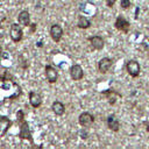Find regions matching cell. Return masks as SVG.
Returning <instances> with one entry per match:
<instances>
[{
	"label": "cell",
	"mask_w": 149,
	"mask_h": 149,
	"mask_svg": "<svg viewBox=\"0 0 149 149\" xmlns=\"http://www.w3.org/2000/svg\"><path fill=\"white\" fill-rule=\"evenodd\" d=\"M9 36L14 43H19L23 37V30L19 23H12L9 28Z\"/></svg>",
	"instance_id": "cell-1"
},
{
	"label": "cell",
	"mask_w": 149,
	"mask_h": 149,
	"mask_svg": "<svg viewBox=\"0 0 149 149\" xmlns=\"http://www.w3.org/2000/svg\"><path fill=\"white\" fill-rule=\"evenodd\" d=\"M19 137L21 140H28L30 142H33V136H31V133H30V129H29V125L27 121H22L20 122V132H19Z\"/></svg>",
	"instance_id": "cell-2"
},
{
	"label": "cell",
	"mask_w": 149,
	"mask_h": 149,
	"mask_svg": "<svg viewBox=\"0 0 149 149\" xmlns=\"http://www.w3.org/2000/svg\"><path fill=\"white\" fill-rule=\"evenodd\" d=\"M78 122H79V125L81 127L87 128V127L92 126V123L94 122V116L88 112H83L78 116Z\"/></svg>",
	"instance_id": "cell-3"
},
{
	"label": "cell",
	"mask_w": 149,
	"mask_h": 149,
	"mask_svg": "<svg viewBox=\"0 0 149 149\" xmlns=\"http://www.w3.org/2000/svg\"><path fill=\"white\" fill-rule=\"evenodd\" d=\"M63 36V28L58 23H54L50 27V37L52 38L54 42H59Z\"/></svg>",
	"instance_id": "cell-4"
},
{
	"label": "cell",
	"mask_w": 149,
	"mask_h": 149,
	"mask_svg": "<svg viewBox=\"0 0 149 149\" xmlns=\"http://www.w3.org/2000/svg\"><path fill=\"white\" fill-rule=\"evenodd\" d=\"M44 72H45V78H47V80H48L50 84H54V83L57 81V79H58V72H57V70H56L54 66H51V65H45Z\"/></svg>",
	"instance_id": "cell-5"
},
{
	"label": "cell",
	"mask_w": 149,
	"mask_h": 149,
	"mask_svg": "<svg viewBox=\"0 0 149 149\" xmlns=\"http://www.w3.org/2000/svg\"><path fill=\"white\" fill-rule=\"evenodd\" d=\"M114 26H115V28H116L118 30H120V31H122V33H128L129 27H130V23H129L123 16L120 15V16L116 17Z\"/></svg>",
	"instance_id": "cell-6"
},
{
	"label": "cell",
	"mask_w": 149,
	"mask_h": 149,
	"mask_svg": "<svg viewBox=\"0 0 149 149\" xmlns=\"http://www.w3.org/2000/svg\"><path fill=\"white\" fill-rule=\"evenodd\" d=\"M70 77L72 80H76V81L80 80L84 77V71L79 64H74L70 68Z\"/></svg>",
	"instance_id": "cell-7"
},
{
	"label": "cell",
	"mask_w": 149,
	"mask_h": 149,
	"mask_svg": "<svg viewBox=\"0 0 149 149\" xmlns=\"http://www.w3.org/2000/svg\"><path fill=\"white\" fill-rule=\"evenodd\" d=\"M29 104H30L31 107L38 108L42 105V97H41V94L37 93V92L30 91L29 92Z\"/></svg>",
	"instance_id": "cell-8"
},
{
	"label": "cell",
	"mask_w": 149,
	"mask_h": 149,
	"mask_svg": "<svg viewBox=\"0 0 149 149\" xmlns=\"http://www.w3.org/2000/svg\"><path fill=\"white\" fill-rule=\"evenodd\" d=\"M112 66V59L108 57H104L98 62V70L100 73H106Z\"/></svg>",
	"instance_id": "cell-9"
},
{
	"label": "cell",
	"mask_w": 149,
	"mask_h": 149,
	"mask_svg": "<svg viewBox=\"0 0 149 149\" xmlns=\"http://www.w3.org/2000/svg\"><path fill=\"white\" fill-rule=\"evenodd\" d=\"M126 68H127L128 73L132 77H137L139 76V73H140V65H139V63L136 61H129V62H127Z\"/></svg>",
	"instance_id": "cell-10"
},
{
	"label": "cell",
	"mask_w": 149,
	"mask_h": 149,
	"mask_svg": "<svg viewBox=\"0 0 149 149\" xmlns=\"http://www.w3.org/2000/svg\"><path fill=\"white\" fill-rule=\"evenodd\" d=\"M88 41H90L92 48L95 49V50H101V49L104 48V45H105V42H104L102 37L97 36V35H95V36H91V37H88Z\"/></svg>",
	"instance_id": "cell-11"
},
{
	"label": "cell",
	"mask_w": 149,
	"mask_h": 149,
	"mask_svg": "<svg viewBox=\"0 0 149 149\" xmlns=\"http://www.w3.org/2000/svg\"><path fill=\"white\" fill-rule=\"evenodd\" d=\"M17 20H19V23L27 27V26H30V14L27 9H23L19 13V16H17Z\"/></svg>",
	"instance_id": "cell-12"
},
{
	"label": "cell",
	"mask_w": 149,
	"mask_h": 149,
	"mask_svg": "<svg viewBox=\"0 0 149 149\" xmlns=\"http://www.w3.org/2000/svg\"><path fill=\"white\" fill-rule=\"evenodd\" d=\"M51 111L56 115L61 116V115H63L65 113V105L62 101H59V100H55L52 102V105H51Z\"/></svg>",
	"instance_id": "cell-13"
},
{
	"label": "cell",
	"mask_w": 149,
	"mask_h": 149,
	"mask_svg": "<svg viewBox=\"0 0 149 149\" xmlns=\"http://www.w3.org/2000/svg\"><path fill=\"white\" fill-rule=\"evenodd\" d=\"M107 127L113 130V132H118L119 128H120V123L118 121V119L114 116V115H109L107 118Z\"/></svg>",
	"instance_id": "cell-14"
},
{
	"label": "cell",
	"mask_w": 149,
	"mask_h": 149,
	"mask_svg": "<svg viewBox=\"0 0 149 149\" xmlns=\"http://www.w3.org/2000/svg\"><path fill=\"white\" fill-rule=\"evenodd\" d=\"M77 27L80 28V29H87L91 27V21L84 16V15H79L78 19H77Z\"/></svg>",
	"instance_id": "cell-15"
},
{
	"label": "cell",
	"mask_w": 149,
	"mask_h": 149,
	"mask_svg": "<svg viewBox=\"0 0 149 149\" xmlns=\"http://www.w3.org/2000/svg\"><path fill=\"white\" fill-rule=\"evenodd\" d=\"M105 93V95L107 97V99H108V101H109V104L111 105H114L115 104V101H116V92H114V91H112V90H109V91H105L104 92Z\"/></svg>",
	"instance_id": "cell-16"
},
{
	"label": "cell",
	"mask_w": 149,
	"mask_h": 149,
	"mask_svg": "<svg viewBox=\"0 0 149 149\" xmlns=\"http://www.w3.org/2000/svg\"><path fill=\"white\" fill-rule=\"evenodd\" d=\"M13 78H12V74H10V72L9 71H7V70H3L1 73H0V80L1 81H6V80H12Z\"/></svg>",
	"instance_id": "cell-17"
},
{
	"label": "cell",
	"mask_w": 149,
	"mask_h": 149,
	"mask_svg": "<svg viewBox=\"0 0 149 149\" xmlns=\"http://www.w3.org/2000/svg\"><path fill=\"white\" fill-rule=\"evenodd\" d=\"M16 119H17L19 122H22V121L24 120V113H23L22 109H19V111H17V113H16Z\"/></svg>",
	"instance_id": "cell-18"
},
{
	"label": "cell",
	"mask_w": 149,
	"mask_h": 149,
	"mask_svg": "<svg viewBox=\"0 0 149 149\" xmlns=\"http://www.w3.org/2000/svg\"><path fill=\"white\" fill-rule=\"evenodd\" d=\"M121 7L123 9H128L130 7V0H121Z\"/></svg>",
	"instance_id": "cell-19"
},
{
	"label": "cell",
	"mask_w": 149,
	"mask_h": 149,
	"mask_svg": "<svg viewBox=\"0 0 149 149\" xmlns=\"http://www.w3.org/2000/svg\"><path fill=\"white\" fill-rule=\"evenodd\" d=\"M19 62H20V65H21V68H22V69H27L28 63L24 61V58H23L22 56H20V57H19Z\"/></svg>",
	"instance_id": "cell-20"
},
{
	"label": "cell",
	"mask_w": 149,
	"mask_h": 149,
	"mask_svg": "<svg viewBox=\"0 0 149 149\" xmlns=\"http://www.w3.org/2000/svg\"><path fill=\"white\" fill-rule=\"evenodd\" d=\"M105 1H106V5H107L108 7H113L116 0H105Z\"/></svg>",
	"instance_id": "cell-21"
},
{
	"label": "cell",
	"mask_w": 149,
	"mask_h": 149,
	"mask_svg": "<svg viewBox=\"0 0 149 149\" xmlns=\"http://www.w3.org/2000/svg\"><path fill=\"white\" fill-rule=\"evenodd\" d=\"M30 27H31V33H34L35 31V28H36V24L33 23V24H30Z\"/></svg>",
	"instance_id": "cell-22"
},
{
	"label": "cell",
	"mask_w": 149,
	"mask_h": 149,
	"mask_svg": "<svg viewBox=\"0 0 149 149\" xmlns=\"http://www.w3.org/2000/svg\"><path fill=\"white\" fill-rule=\"evenodd\" d=\"M1 56H2V47L0 45V59H1Z\"/></svg>",
	"instance_id": "cell-23"
}]
</instances>
